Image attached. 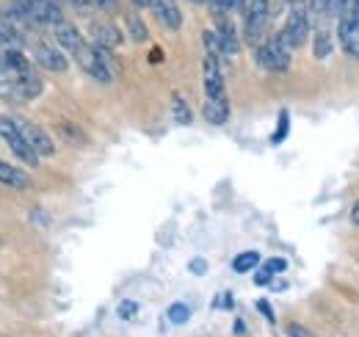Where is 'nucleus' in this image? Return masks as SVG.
<instances>
[{
	"instance_id": "1",
	"label": "nucleus",
	"mask_w": 359,
	"mask_h": 337,
	"mask_svg": "<svg viewBox=\"0 0 359 337\" xmlns=\"http://www.w3.org/2000/svg\"><path fill=\"white\" fill-rule=\"evenodd\" d=\"M290 53H293V50L282 42L279 34H273L271 39H266V42H260L255 47L257 64H260L263 70H269V72H287V70H290Z\"/></svg>"
},
{
	"instance_id": "2",
	"label": "nucleus",
	"mask_w": 359,
	"mask_h": 337,
	"mask_svg": "<svg viewBox=\"0 0 359 337\" xmlns=\"http://www.w3.org/2000/svg\"><path fill=\"white\" fill-rule=\"evenodd\" d=\"M243 39L246 44L257 47L263 42L266 25H269V0H243Z\"/></svg>"
},
{
	"instance_id": "3",
	"label": "nucleus",
	"mask_w": 359,
	"mask_h": 337,
	"mask_svg": "<svg viewBox=\"0 0 359 337\" xmlns=\"http://www.w3.org/2000/svg\"><path fill=\"white\" fill-rule=\"evenodd\" d=\"M282 42L287 44L290 50H299L302 44H307V37H310V11L304 6H293L282 31H279Z\"/></svg>"
},
{
	"instance_id": "4",
	"label": "nucleus",
	"mask_w": 359,
	"mask_h": 337,
	"mask_svg": "<svg viewBox=\"0 0 359 337\" xmlns=\"http://www.w3.org/2000/svg\"><path fill=\"white\" fill-rule=\"evenodd\" d=\"M337 37H340V47L359 58V0H351L348 8L340 14V25H337Z\"/></svg>"
},
{
	"instance_id": "5",
	"label": "nucleus",
	"mask_w": 359,
	"mask_h": 337,
	"mask_svg": "<svg viewBox=\"0 0 359 337\" xmlns=\"http://www.w3.org/2000/svg\"><path fill=\"white\" fill-rule=\"evenodd\" d=\"M0 138L11 147V152H14L20 161H25V164H31V166H36V164H39L36 150L22 138V133L17 130V125H14V119H11V117H0Z\"/></svg>"
},
{
	"instance_id": "6",
	"label": "nucleus",
	"mask_w": 359,
	"mask_h": 337,
	"mask_svg": "<svg viewBox=\"0 0 359 337\" xmlns=\"http://www.w3.org/2000/svg\"><path fill=\"white\" fill-rule=\"evenodd\" d=\"M22 8H25V17L28 22L34 25H50V28H58L64 20V11H61V3H47V0H20Z\"/></svg>"
},
{
	"instance_id": "7",
	"label": "nucleus",
	"mask_w": 359,
	"mask_h": 337,
	"mask_svg": "<svg viewBox=\"0 0 359 337\" xmlns=\"http://www.w3.org/2000/svg\"><path fill=\"white\" fill-rule=\"evenodd\" d=\"M11 119H14L17 130L22 133V138L36 150L39 158H53V155H55V144H53V138L47 136L42 127L34 125V122H28V119H22V117H11Z\"/></svg>"
},
{
	"instance_id": "8",
	"label": "nucleus",
	"mask_w": 359,
	"mask_h": 337,
	"mask_svg": "<svg viewBox=\"0 0 359 337\" xmlns=\"http://www.w3.org/2000/svg\"><path fill=\"white\" fill-rule=\"evenodd\" d=\"M34 58L42 70H50V72H67V55L58 44H50V42H36L34 44Z\"/></svg>"
},
{
	"instance_id": "9",
	"label": "nucleus",
	"mask_w": 359,
	"mask_h": 337,
	"mask_svg": "<svg viewBox=\"0 0 359 337\" xmlns=\"http://www.w3.org/2000/svg\"><path fill=\"white\" fill-rule=\"evenodd\" d=\"M75 58H78V64L83 67V72H89L94 81H100V84H111V81H114V72L102 64V58H100V53H97L94 44H86Z\"/></svg>"
},
{
	"instance_id": "10",
	"label": "nucleus",
	"mask_w": 359,
	"mask_h": 337,
	"mask_svg": "<svg viewBox=\"0 0 359 337\" xmlns=\"http://www.w3.org/2000/svg\"><path fill=\"white\" fill-rule=\"evenodd\" d=\"M55 42H58L61 50H67V53H72V55H78V53L86 47L83 34H81L72 22H61V25L55 28Z\"/></svg>"
},
{
	"instance_id": "11",
	"label": "nucleus",
	"mask_w": 359,
	"mask_h": 337,
	"mask_svg": "<svg viewBox=\"0 0 359 337\" xmlns=\"http://www.w3.org/2000/svg\"><path fill=\"white\" fill-rule=\"evenodd\" d=\"M149 8L155 11V17H158V22H161L163 28L180 31V25H182V14H180V8L175 0H152Z\"/></svg>"
},
{
	"instance_id": "12",
	"label": "nucleus",
	"mask_w": 359,
	"mask_h": 337,
	"mask_svg": "<svg viewBox=\"0 0 359 337\" xmlns=\"http://www.w3.org/2000/svg\"><path fill=\"white\" fill-rule=\"evenodd\" d=\"M216 37H219V44H222L224 58L238 55V50H241V44H238V34H235V25L226 20L224 14H219V20H216Z\"/></svg>"
},
{
	"instance_id": "13",
	"label": "nucleus",
	"mask_w": 359,
	"mask_h": 337,
	"mask_svg": "<svg viewBox=\"0 0 359 337\" xmlns=\"http://www.w3.org/2000/svg\"><path fill=\"white\" fill-rule=\"evenodd\" d=\"M91 39H94V44H100L105 50H116L125 37L114 22H94L91 25Z\"/></svg>"
},
{
	"instance_id": "14",
	"label": "nucleus",
	"mask_w": 359,
	"mask_h": 337,
	"mask_svg": "<svg viewBox=\"0 0 359 337\" xmlns=\"http://www.w3.org/2000/svg\"><path fill=\"white\" fill-rule=\"evenodd\" d=\"M0 183H3V185H11V188H28V185H31V177H28L22 168L0 161Z\"/></svg>"
},
{
	"instance_id": "15",
	"label": "nucleus",
	"mask_w": 359,
	"mask_h": 337,
	"mask_svg": "<svg viewBox=\"0 0 359 337\" xmlns=\"http://www.w3.org/2000/svg\"><path fill=\"white\" fill-rule=\"evenodd\" d=\"M205 119L210 125H224L229 119V103L226 100H205Z\"/></svg>"
},
{
	"instance_id": "16",
	"label": "nucleus",
	"mask_w": 359,
	"mask_h": 337,
	"mask_svg": "<svg viewBox=\"0 0 359 337\" xmlns=\"http://www.w3.org/2000/svg\"><path fill=\"white\" fill-rule=\"evenodd\" d=\"M6 70L8 72H14V75H34V67H31V61L20 53V50H6Z\"/></svg>"
},
{
	"instance_id": "17",
	"label": "nucleus",
	"mask_w": 359,
	"mask_h": 337,
	"mask_svg": "<svg viewBox=\"0 0 359 337\" xmlns=\"http://www.w3.org/2000/svg\"><path fill=\"white\" fill-rule=\"evenodd\" d=\"M25 42V37H22V31L14 25V22H8V20H0V44H6L8 50H20Z\"/></svg>"
},
{
	"instance_id": "18",
	"label": "nucleus",
	"mask_w": 359,
	"mask_h": 337,
	"mask_svg": "<svg viewBox=\"0 0 359 337\" xmlns=\"http://www.w3.org/2000/svg\"><path fill=\"white\" fill-rule=\"evenodd\" d=\"M257 265H260V254L257 252H241L235 260H232L235 274H249V271L257 268Z\"/></svg>"
},
{
	"instance_id": "19",
	"label": "nucleus",
	"mask_w": 359,
	"mask_h": 337,
	"mask_svg": "<svg viewBox=\"0 0 359 337\" xmlns=\"http://www.w3.org/2000/svg\"><path fill=\"white\" fill-rule=\"evenodd\" d=\"M172 117H175L177 125H188L191 122V108H188V103L180 94H172Z\"/></svg>"
},
{
	"instance_id": "20",
	"label": "nucleus",
	"mask_w": 359,
	"mask_h": 337,
	"mask_svg": "<svg viewBox=\"0 0 359 337\" xmlns=\"http://www.w3.org/2000/svg\"><path fill=\"white\" fill-rule=\"evenodd\" d=\"M128 31H130V39H133L135 44H141V42H147L149 39V31H147V25L135 17V14H130L128 17Z\"/></svg>"
},
{
	"instance_id": "21",
	"label": "nucleus",
	"mask_w": 359,
	"mask_h": 337,
	"mask_svg": "<svg viewBox=\"0 0 359 337\" xmlns=\"http://www.w3.org/2000/svg\"><path fill=\"white\" fill-rule=\"evenodd\" d=\"M332 34L329 31H318L315 34V47H313V53H315V58H326L329 53H332Z\"/></svg>"
},
{
	"instance_id": "22",
	"label": "nucleus",
	"mask_w": 359,
	"mask_h": 337,
	"mask_svg": "<svg viewBox=\"0 0 359 337\" xmlns=\"http://www.w3.org/2000/svg\"><path fill=\"white\" fill-rule=\"evenodd\" d=\"M166 315H169V321H172V324H185V321L191 318V307H188V304H182V301H175V304L169 307V312H166Z\"/></svg>"
},
{
	"instance_id": "23",
	"label": "nucleus",
	"mask_w": 359,
	"mask_h": 337,
	"mask_svg": "<svg viewBox=\"0 0 359 337\" xmlns=\"http://www.w3.org/2000/svg\"><path fill=\"white\" fill-rule=\"evenodd\" d=\"M202 42H205V53H208V55L224 58V53H222V44H219V37H216V31H205V34H202Z\"/></svg>"
},
{
	"instance_id": "24",
	"label": "nucleus",
	"mask_w": 359,
	"mask_h": 337,
	"mask_svg": "<svg viewBox=\"0 0 359 337\" xmlns=\"http://www.w3.org/2000/svg\"><path fill=\"white\" fill-rule=\"evenodd\" d=\"M287 125H290V117H287V111H282V114H279V125H276V136L271 138L273 144H282V141L287 138Z\"/></svg>"
},
{
	"instance_id": "25",
	"label": "nucleus",
	"mask_w": 359,
	"mask_h": 337,
	"mask_svg": "<svg viewBox=\"0 0 359 337\" xmlns=\"http://www.w3.org/2000/svg\"><path fill=\"white\" fill-rule=\"evenodd\" d=\"M91 6H97V8H100V11H105V14L119 11V0H91Z\"/></svg>"
},
{
	"instance_id": "26",
	"label": "nucleus",
	"mask_w": 359,
	"mask_h": 337,
	"mask_svg": "<svg viewBox=\"0 0 359 337\" xmlns=\"http://www.w3.org/2000/svg\"><path fill=\"white\" fill-rule=\"evenodd\" d=\"M313 14H332V0H310Z\"/></svg>"
},
{
	"instance_id": "27",
	"label": "nucleus",
	"mask_w": 359,
	"mask_h": 337,
	"mask_svg": "<svg viewBox=\"0 0 359 337\" xmlns=\"http://www.w3.org/2000/svg\"><path fill=\"white\" fill-rule=\"evenodd\" d=\"M266 268H269L271 274H282V271L287 268V263H285L282 257H271L269 263H266Z\"/></svg>"
},
{
	"instance_id": "28",
	"label": "nucleus",
	"mask_w": 359,
	"mask_h": 337,
	"mask_svg": "<svg viewBox=\"0 0 359 337\" xmlns=\"http://www.w3.org/2000/svg\"><path fill=\"white\" fill-rule=\"evenodd\" d=\"M135 310H138L135 301H122V304H119V315H122V318H133Z\"/></svg>"
},
{
	"instance_id": "29",
	"label": "nucleus",
	"mask_w": 359,
	"mask_h": 337,
	"mask_svg": "<svg viewBox=\"0 0 359 337\" xmlns=\"http://www.w3.org/2000/svg\"><path fill=\"white\" fill-rule=\"evenodd\" d=\"M287 337H315L310 329H304V326H299V324H290L287 326Z\"/></svg>"
},
{
	"instance_id": "30",
	"label": "nucleus",
	"mask_w": 359,
	"mask_h": 337,
	"mask_svg": "<svg viewBox=\"0 0 359 337\" xmlns=\"http://www.w3.org/2000/svg\"><path fill=\"white\" fill-rule=\"evenodd\" d=\"M271 277H273V274H271L269 268L263 265V268H260V271L255 274V282H257V285H269V282H271Z\"/></svg>"
},
{
	"instance_id": "31",
	"label": "nucleus",
	"mask_w": 359,
	"mask_h": 337,
	"mask_svg": "<svg viewBox=\"0 0 359 337\" xmlns=\"http://www.w3.org/2000/svg\"><path fill=\"white\" fill-rule=\"evenodd\" d=\"M205 265H208V263H205L202 257H196V260L191 263V271H194V274H205Z\"/></svg>"
},
{
	"instance_id": "32",
	"label": "nucleus",
	"mask_w": 359,
	"mask_h": 337,
	"mask_svg": "<svg viewBox=\"0 0 359 337\" xmlns=\"http://www.w3.org/2000/svg\"><path fill=\"white\" fill-rule=\"evenodd\" d=\"M257 307L263 310V315L269 318V321H273V312H271V307H269V301H257Z\"/></svg>"
},
{
	"instance_id": "33",
	"label": "nucleus",
	"mask_w": 359,
	"mask_h": 337,
	"mask_svg": "<svg viewBox=\"0 0 359 337\" xmlns=\"http://www.w3.org/2000/svg\"><path fill=\"white\" fill-rule=\"evenodd\" d=\"M64 3H69V6H75V8H89L91 0H64Z\"/></svg>"
},
{
	"instance_id": "34",
	"label": "nucleus",
	"mask_w": 359,
	"mask_h": 337,
	"mask_svg": "<svg viewBox=\"0 0 359 337\" xmlns=\"http://www.w3.org/2000/svg\"><path fill=\"white\" fill-rule=\"evenodd\" d=\"M351 221H354V224L359 227V202L354 205V208H351Z\"/></svg>"
},
{
	"instance_id": "35",
	"label": "nucleus",
	"mask_w": 359,
	"mask_h": 337,
	"mask_svg": "<svg viewBox=\"0 0 359 337\" xmlns=\"http://www.w3.org/2000/svg\"><path fill=\"white\" fill-rule=\"evenodd\" d=\"M6 72H8V70H6V58L0 55V75H6Z\"/></svg>"
},
{
	"instance_id": "36",
	"label": "nucleus",
	"mask_w": 359,
	"mask_h": 337,
	"mask_svg": "<svg viewBox=\"0 0 359 337\" xmlns=\"http://www.w3.org/2000/svg\"><path fill=\"white\" fill-rule=\"evenodd\" d=\"M287 3H293V6H299V3H302V0H287Z\"/></svg>"
},
{
	"instance_id": "37",
	"label": "nucleus",
	"mask_w": 359,
	"mask_h": 337,
	"mask_svg": "<svg viewBox=\"0 0 359 337\" xmlns=\"http://www.w3.org/2000/svg\"><path fill=\"white\" fill-rule=\"evenodd\" d=\"M47 3H64V0H47Z\"/></svg>"
}]
</instances>
